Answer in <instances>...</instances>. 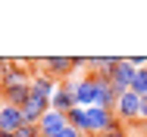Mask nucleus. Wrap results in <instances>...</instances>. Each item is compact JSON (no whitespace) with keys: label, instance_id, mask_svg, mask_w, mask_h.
Masks as SVG:
<instances>
[{"label":"nucleus","instance_id":"20e7f679","mask_svg":"<svg viewBox=\"0 0 147 137\" xmlns=\"http://www.w3.org/2000/svg\"><path fill=\"white\" fill-rule=\"evenodd\" d=\"M141 100L144 97H138L135 90H125L116 103V118L119 122H138L141 118Z\"/></svg>","mask_w":147,"mask_h":137},{"label":"nucleus","instance_id":"423d86ee","mask_svg":"<svg viewBox=\"0 0 147 137\" xmlns=\"http://www.w3.org/2000/svg\"><path fill=\"white\" fill-rule=\"evenodd\" d=\"M72 81H75V100H78V106L82 109L94 106V97H97V78H94V72L82 75V78H72Z\"/></svg>","mask_w":147,"mask_h":137},{"label":"nucleus","instance_id":"f257e3e1","mask_svg":"<svg viewBox=\"0 0 147 137\" xmlns=\"http://www.w3.org/2000/svg\"><path fill=\"white\" fill-rule=\"evenodd\" d=\"M135 65L125 59V56H116V62H113V69H110V84L116 87V94L122 97L125 90H131V81H135Z\"/></svg>","mask_w":147,"mask_h":137},{"label":"nucleus","instance_id":"2eb2a0df","mask_svg":"<svg viewBox=\"0 0 147 137\" xmlns=\"http://www.w3.org/2000/svg\"><path fill=\"white\" fill-rule=\"evenodd\" d=\"M100 137H128V134H125V125H122V122L116 118V122H113V125H110V128H107V131H103Z\"/></svg>","mask_w":147,"mask_h":137},{"label":"nucleus","instance_id":"9b49d317","mask_svg":"<svg viewBox=\"0 0 147 137\" xmlns=\"http://www.w3.org/2000/svg\"><path fill=\"white\" fill-rule=\"evenodd\" d=\"M44 72L53 75V78H66L72 69V56H44Z\"/></svg>","mask_w":147,"mask_h":137},{"label":"nucleus","instance_id":"f3484780","mask_svg":"<svg viewBox=\"0 0 147 137\" xmlns=\"http://www.w3.org/2000/svg\"><path fill=\"white\" fill-rule=\"evenodd\" d=\"M13 137H41V131H38V128H31V125H28V128H22V131H16Z\"/></svg>","mask_w":147,"mask_h":137},{"label":"nucleus","instance_id":"f03ea898","mask_svg":"<svg viewBox=\"0 0 147 137\" xmlns=\"http://www.w3.org/2000/svg\"><path fill=\"white\" fill-rule=\"evenodd\" d=\"M22 128H28L22 109L19 106H9V103H0V137H13Z\"/></svg>","mask_w":147,"mask_h":137},{"label":"nucleus","instance_id":"dca6fc26","mask_svg":"<svg viewBox=\"0 0 147 137\" xmlns=\"http://www.w3.org/2000/svg\"><path fill=\"white\" fill-rule=\"evenodd\" d=\"M50 137H85L78 128H72V125H66V128H59L57 134H50Z\"/></svg>","mask_w":147,"mask_h":137},{"label":"nucleus","instance_id":"1a4fd4ad","mask_svg":"<svg viewBox=\"0 0 147 137\" xmlns=\"http://www.w3.org/2000/svg\"><path fill=\"white\" fill-rule=\"evenodd\" d=\"M19 84H31V75L19 65V62H13L3 75H0V90H9V87H19Z\"/></svg>","mask_w":147,"mask_h":137},{"label":"nucleus","instance_id":"a211bd4d","mask_svg":"<svg viewBox=\"0 0 147 137\" xmlns=\"http://www.w3.org/2000/svg\"><path fill=\"white\" fill-rule=\"evenodd\" d=\"M88 65H91L88 56H72V69H88Z\"/></svg>","mask_w":147,"mask_h":137},{"label":"nucleus","instance_id":"6ab92c4d","mask_svg":"<svg viewBox=\"0 0 147 137\" xmlns=\"http://www.w3.org/2000/svg\"><path fill=\"white\" fill-rule=\"evenodd\" d=\"M128 62H131L135 69H147V59H144V56H128Z\"/></svg>","mask_w":147,"mask_h":137},{"label":"nucleus","instance_id":"4468645a","mask_svg":"<svg viewBox=\"0 0 147 137\" xmlns=\"http://www.w3.org/2000/svg\"><path fill=\"white\" fill-rule=\"evenodd\" d=\"M131 90L138 97H147V69H138L135 72V81H131Z\"/></svg>","mask_w":147,"mask_h":137},{"label":"nucleus","instance_id":"7ed1b4c3","mask_svg":"<svg viewBox=\"0 0 147 137\" xmlns=\"http://www.w3.org/2000/svg\"><path fill=\"white\" fill-rule=\"evenodd\" d=\"M75 106H78V100H75V81H72V78H66V81H59V87L53 90V97H50V109L69 115Z\"/></svg>","mask_w":147,"mask_h":137},{"label":"nucleus","instance_id":"f8f14e48","mask_svg":"<svg viewBox=\"0 0 147 137\" xmlns=\"http://www.w3.org/2000/svg\"><path fill=\"white\" fill-rule=\"evenodd\" d=\"M59 87V81L53 75H47V72H38V75H31V94H41V97H53V90Z\"/></svg>","mask_w":147,"mask_h":137},{"label":"nucleus","instance_id":"0eeeda50","mask_svg":"<svg viewBox=\"0 0 147 137\" xmlns=\"http://www.w3.org/2000/svg\"><path fill=\"white\" fill-rule=\"evenodd\" d=\"M116 122V112L113 109H103V106H88V134H103L110 125Z\"/></svg>","mask_w":147,"mask_h":137},{"label":"nucleus","instance_id":"ddd939ff","mask_svg":"<svg viewBox=\"0 0 147 137\" xmlns=\"http://www.w3.org/2000/svg\"><path fill=\"white\" fill-rule=\"evenodd\" d=\"M66 122L72 125V128H78L82 134H88V109H82V106H75V109L66 115Z\"/></svg>","mask_w":147,"mask_h":137},{"label":"nucleus","instance_id":"aec40b11","mask_svg":"<svg viewBox=\"0 0 147 137\" xmlns=\"http://www.w3.org/2000/svg\"><path fill=\"white\" fill-rule=\"evenodd\" d=\"M9 65H13V59H3V56H0V75H3V72H6Z\"/></svg>","mask_w":147,"mask_h":137},{"label":"nucleus","instance_id":"412c9836","mask_svg":"<svg viewBox=\"0 0 147 137\" xmlns=\"http://www.w3.org/2000/svg\"><path fill=\"white\" fill-rule=\"evenodd\" d=\"M141 118H147V97L141 100Z\"/></svg>","mask_w":147,"mask_h":137},{"label":"nucleus","instance_id":"6e6552de","mask_svg":"<svg viewBox=\"0 0 147 137\" xmlns=\"http://www.w3.org/2000/svg\"><path fill=\"white\" fill-rule=\"evenodd\" d=\"M94 78H97V97H94V106H103V109H113V112H116L119 94H116V87L110 84V75H94Z\"/></svg>","mask_w":147,"mask_h":137},{"label":"nucleus","instance_id":"9d476101","mask_svg":"<svg viewBox=\"0 0 147 137\" xmlns=\"http://www.w3.org/2000/svg\"><path fill=\"white\" fill-rule=\"evenodd\" d=\"M69 122H66V115L57 109H47L44 112V118L38 122V131H41V137H50V134H57L59 128H66Z\"/></svg>","mask_w":147,"mask_h":137},{"label":"nucleus","instance_id":"39448f33","mask_svg":"<svg viewBox=\"0 0 147 137\" xmlns=\"http://www.w3.org/2000/svg\"><path fill=\"white\" fill-rule=\"evenodd\" d=\"M50 109V97H41V94H31L28 100L22 103V115L31 128H38V122L44 118V112Z\"/></svg>","mask_w":147,"mask_h":137}]
</instances>
